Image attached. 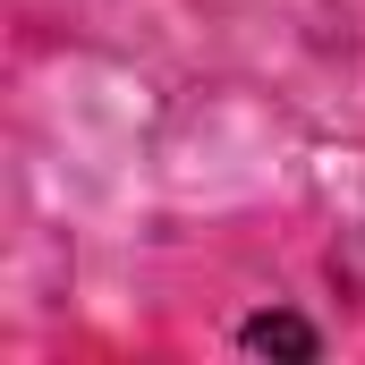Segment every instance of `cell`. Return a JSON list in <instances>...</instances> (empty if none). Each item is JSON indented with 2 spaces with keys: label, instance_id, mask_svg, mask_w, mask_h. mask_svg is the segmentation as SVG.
Returning <instances> with one entry per match:
<instances>
[{
  "label": "cell",
  "instance_id": "obj_1",
  "mask_svg": "<svg viewBox=\"0 0 365 365\" xmlns=\"http://www.w3.org/2000/svg\"><path fill=\"white\" fill-rule=\"evenodd\" d=\"M238 340H247V349H280V357H314V349H323V340H314L297 314H255Z\"/></svg>",
  "mask_w": 365,
  "mask_h": 365
}]
</instances>
